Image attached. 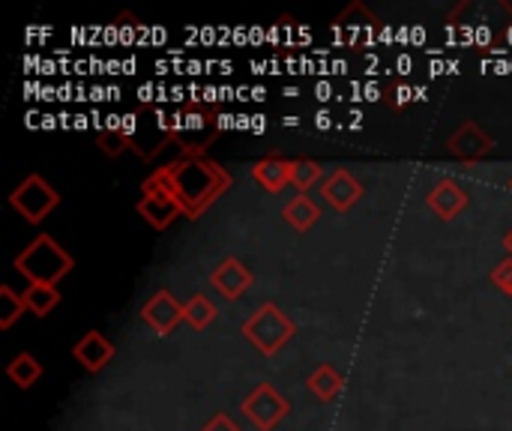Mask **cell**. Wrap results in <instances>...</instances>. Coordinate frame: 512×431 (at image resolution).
I'll list each match as a JSON object with an SVG mask.
<instances>
[{
    "mask_svg": "<svg viewBox=\"0 0 512 431\" xmlns=\"http://www.w3.org/2000/svg\"><path fill=\"white\" fill-rule=\"evenodd\" d=\"M153 177L168 186V192L183 207V216L192 222L201 219L204 210L231 189V174L204 153H180L165 168H156Z\"/></svg>",
    "mask_w": 512,
    "mask_h": 431,
    "instance_id": "6da1fadb",
    "label": "cell"
},
{
    "mask_svg": "<svg viewBox=\"0 0 512 431\" xmlns=\"http://www.w3.org/2000/svg\"><path fill=\"white\" fill-rule=\"evenodd\" d=\"M12 264L15 273H21L30 285H54V288L75 270L72 255L48 234H39L30 246H24Z\"/></svg>",
    "mask_w": 512,
    "mask_h": 431,
    "instance_id": "7a4b0ae2",
    "label": "cell"
},
{
    "mask_svg": "<svg viewBox=\"0 0 512 431\" xmlns=\"http://www.w3.org/2000/svg\"><path fill=\"white\" fill-rule=\"evenodd\" d=\"M120 132L126 138V147L135 150L141 159H153L165 150V144H174V123L162 108H150L144 114H123Z\"/></svg>",
    "mask_w": 512,
    "mask_h": 431,
    "instance_id": "3957f363",
    "label": "cell"
},
{
    "mask_svg": "<svg viewBox=\"0 0 512 431\" xmlns=\"http://www.w3.org/2000/svg\"><path fill=\"white\" fill-rule=\"evenodd\" d=\"M243 336L264 354V357H276L294 336H297V324L276 306V303H264L258 306L246 321H243Z\"/></svg>",
    "mask_w": 512,
    "mask_h": 431,
    "instance_id": "277c9868",
    "label": "cell"
},
{
    "mask_svg": "<svg viewBox=\"0 0 512 431\" xmlns=\"http://www.w3.org/2000/svg\"><path fill=\"white\" fill-rule=\"evenodd\" d=\"M9 204H12V210L24 219V222H30V225H39L48 213H54L57 210V204H60V192L45 180V177H39V174H27L12 192H9Z\"/></svg>",
    "mask_w": 512,
    "mask_h": 431,
    "instance_id": "5b68a950",
    "label": "cell"
},
{
    "mask_svg": "<svg viewBox=\"0 0 512 431\" xmlns=\"http://www.w3.org/2000/svg\"><path fill=\"white\" fill-rule=\"evenodd\" d=\"M243 414L246 420L261 431H273L288 414L291 402L273 387V384H258L246 399H243Z\"/></svg>",
    "mask_w": 512,
    "mask_h": 431,
    "instance_id": "8992f818",
    "label": "cell"
},
{
    "mask_svg": "<svg viewBox=\"0 0 512 431\" xmlns=\"http://www.w3.org/2000/svg\"><path fill=\"white\" fill-rule=\"evenodd\" d=\"M138 213L144 216V222L156 231L171 228L180 216L183 207L177 204V198L168 192V186H162L153 174L141 183V201H138Z\"/></svg>",
    "mask_w": 512,
    "mask_h": 431,
    "instance_id": "52a82bcc",
    "label": "cell"
},
{
    "mask_svg": "<svg viewBox=\"0 0 512 431\" xmlns=\"http://www.w3.org/2000/svg\"><path fill=\"white\" fill-rule=\"evenodd\" d=\"M138 315H141V321H144L156 336H171L174 327L186 321L183 303H180L171 291H165V288H159V291L141 306Z\"/></svg>",
    "mask_w": 512,
    "mask_h": 431,
    "instance_id": "ba28073f",
    "label": "cell"
},
{
    "mask_svg": "<svg viewBox=\"0 0 512 431\" xmlns=\"http://www.w3.org/2000/svg\"><path fill=\"white\" fill-rule=\"evenodd\" d=\"M318 192H321V198H324L327 207H333L336 213H348L363 198L366 189H363V183L351 171L339 168V171L327 174V180L318 186Z\"/></svg>",
    "mask_w": 512,
    "mask_h": 431,
    "instance_id": "9c48e42d",
    "label": "cell"
},
{
    "mask_svg": "<svg viewBox=\"0 0 512 431\" xmlns=\"http://www.w3.org/2000/svg\"><path fill=\"white\" fill-rule=\"evenodd\" d=\"M447 150H450L453 156L465 159V162H474V159H483V156H489V153L495 150V138H492L480 123L468 120V123H462V126L450 135Z\"/></svg>",
    "mask_w": 512,
    "mask_h": 431,
    "instance_id": "30bf717a",
    "label": "cell"
},
{
    "mask_svg": "<svg viewBox=\"0 0 512 431\" xmlns=\"http://www.w3.org/2000/svg\"><path fill=\"white\" fill-rule=\"evenodd\" d=\"M378 18L363 6V3H351L336 21H333V36H339L342 42H372L375 30H378Z\"/></svg>",
    "mask_w": 512,
    "mask_h": 431,
    "instance_id": "8fae6325",
    "label": "cell"
},
{
    "mask_svg": "<svg viewBox=\"0 0 512 431\" xmlns=\"http://www.w3.org/2000/svg\"><path fill=\"white\" fill-rule=\"evenodd\" d=\"M210 285L225 297V300H240L249 288H252V270L240 261V258H225L222 264H216V270L210 273Z\"/></svg>",
    "mask_w": 512,
    "mask_h": 431,
    "instance_id": "7c38bea8",
    "label": "cell"
},
{
    "mask_svg": "<svg viewBox=\"0 0 512 431\" xmlns=\"http://www.w3.org/2000/svg\"><path fill=\"white\" fill-rule=\"evenodd\" d=\"M114 354H117L114 342L105 339L99 330H87V333L75 342V348H72V357H75L90 375H99V372L114 360Z\"/></svg>",
    "mask_w": 512,
    "mask_h": 431,
    "instance_id": "4fadbf2b",
    "label": "cell"
},
{
    "mask_svg": "<svg viewBox=\"0 0 512 431\" xmlns=\"http://www.w3.org/2000/svg\"><path fill=\"white\" fill-rule=\"evenodd\" d=\"M426 201H429V207H432V213H435L438 219L450 222V219H456V216L468 207V192H465V186L456 183L453 177H444V180H438V183L432 186V192H429Z\"/></svg>",
    "mask_w": 512,
    "mask_h": 431,
    "instance_id": "5bb4252c",
    "label": "cell"
},
{
    "mask_svg": "<svg viewBox=\"0 0 512 431\" xmlns=\"http://www.w3.org/2000/svg\"><path fill=\"white\" fill-rule=\"evenodd\" d=\"M291 168H294V159H282V156H267L261 162L252 165V180L270 192V195H279L285 186H291Z\"/></svg>",
    "mask_w": 512,
    "mask_h": 431,
    "instance_id": "9a60e30c",
    "label": "cell"
},
{
    "mask_svg": "<svg viewBox=\"0 0 512 431\" xmlns=\"http://www.w3.org/2000/svg\"><path fill=\"white\" fill-rule=\"evenodd\" d=\"M306 390L318 399V402H324V405H330L342 390H345V375L336 369V366H330V363H321L309 378H306Z\"/></svg>",
    "mask_w": 512,
    "mask_h": 431,
    "instance_id": "2e32d148",
    "label": "cell"
},
{
    "mask_svg": "<svg viewBox=\"0 0 512 431\" xmlns=\"http://www.w3.org/2000/svg\"><path fill=\"white\" fill-rule=\"evenodd\" d=\"M282 219L294 228V231H309V228H315L318 225V219H321V207L309 198V195H297L294 201H288L285 207H282Z\"/></svg>",
    "mask_w": 512,
    "mask_h": 431,
    "instance_id": "e0dca14e",
    "label": "cell"
},
{
    "mask_svg": "<svg viewBox=\"0 0 512 431\" xmlns=\"http://www.w3.org/2000/svg\"><path fill=\"white\" fill-rule=\"evenodd\" d=\"M21 297L27 312H33L36 318H48L60 303V291L54 285H27Z\"/></svg>",
    "mask_w": 512,
    "mask_h": 431,
    "instance_id": "ac0fdd59",
    "label": "cell"
},
{
    "mask_svg": "<svg viewBox=\"0 0 512 431\" xmlns=\"http://www.w3.org/2000/svg\"><path fill=\"white\" fill-rule=\"evenodd\" d=\"M6 378L18 387V390H30L39 378H42V363L33 354H18L9 366H6Z\"/></svg>",
    "mask_w": 512,
    "mask_h": 431,
    "instance_id": "d6986e66",
    "label": "cell"
},
{
    "mask_svg": "<svg viewBox=\"0 0 512 431\" xmlns=\"http://www.w3.org/2000/svg\"><path fill=\"white\" fill-rule=\"evenodd\" d=\"M327 177H324V168H321V162H315V159H294V168H291V186L300 192V195H306L312 186H321Z\"/></svg>",
    "mask_w": 512,
    "mask_h": 431,
    "instance_id": "ffe728a7",
    "label": "cell"
},
{
    "mask_svg": "<svg viewBox=\"0 0 512 431\" xmlns=\"http://www.w3.org/2000/svg\"><path fill=\"white\" fill-rule=\"evenodd\" d=\"M183 309H186V324L192 327V330H207L213 321H216V306L210 303V297H204V294H192L186 303H183Z\"/></svg>",
    "mask_w": 512,
    "mask_h": 431,
    "instance_id": "44dd1931",
    "label": "cell"
},
{
    "mask_svg": "<svg viewBox=\"0 0 512 431\" xmlns=\"http://www.w3.org/2000/svg\"><path fill=\"white\" fill-rule=\"evenodd\" d=\"M24 312H27L24 297L15 294L9 285H0V330H12Z\"/></svg>",
    "mask_w": 512,
    "mask_h": 431,
    "instance_id": "7402d4cb",
    "label": "cell"
},
{
    "mask_svg": "<svg viewBox=\"0 0 512 431\" xmlns=\"http://www.w3.org/2000/svg\"><path fill=\"white\" fill-rule=\"evenodd\" d=\"M489 279H492V285L501 288L504 294H512V255H507L504 261L495 264V270H492Z\"/></svg>",
    "mask_w": 512,
    "mask_h": 431,
    "instance_id": "603a6c76",
    "label": "cell"
},
{
    "mask_svg": "<svg viewBox=\"0 0 512 431\" xmlns=\"http://www.w3.org/2000/svg\"><path fill=\"white\" fill-rule=\"evenodd\" d=\"M201 431H240V429L231 423V417H228V414H216V417H213V420H210V423H207Z\"/></svg>",
    "mask_w": 512,
    "mask_h": 431,
    "instance_id": "cb8c5ba5",
    "label": "cell"
},
{
    "mask_svg": "<svg viewBox=\"0 0 512 431\" xmlns=\"http://www.w3.org/2000/svg\"><path fill=\"white\" fill-rule=\"evenodd\" d=\"M315 126H318V129H330V126H333V117H330V111H318V117H315Z\"/></svg>",
    "mask_w": 512,
    "mask_h": 431,
    "instance_id": "d4e9b609",
    "label": "cell"
},
{
    "mask_svg": "<svg viewBox=\"0 0 512 431\" xmlns=\"http://www.w3.org/2000/svg\"><path fill=\"white\" fill-rule=\"evenodd\" d=\"M504 243H507V252H510V255H512V231H510V234H507V237H504Z\"/></svg>",
    "mask_w": 512,
    "mask_h": 431,
    "instance_id": "484cf974",
    "label": "cell"
},
{
    "mask_svg": "<svg viewBox=\"0 0 512 431\" xmlns=\"http://www.w3.org/2000/svg\"><path fill=\"white\" fill-rule=\"evenodd\" d=\"M510 189H512V183H510Z\"/></svg>",
    "mask_w": 512,
    "mask_h": 431,
    "instance_id": "4316f807",
    "label": "cell"
}]
</instances>
